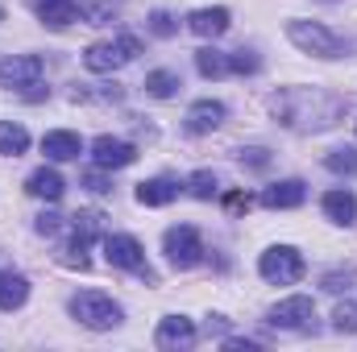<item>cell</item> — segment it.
<instances>
[{
  "instance_id": "1",
  "label": "cell",
  "mask_w": 357,
  "mask_h": 352,
  "mask_svg": "<svg viewBox=\"0 0 357 352\" xmlns=\"http://www.w3.org/2000/svg\"><path fill=\"white\" fill-rule=\"evenodd\" d=\"M270 112L291 133H324L345 120L349 99L324 88H282L270 95Z\"/></svg>"
},
{
  "instance_id": "2",
  "label": "cell",
  "mask_w": 357,
  "mask_h": 352,
  "mask_svg": "<svg viewBox=\"0 0 357 352\" xmlns=\"http://www.w3.org/2000/svg\"><path fill=\"white\" fill-rule=\"evenodd\" d=\"M287 38H291L303 54H316V58H341V54H345V42H341L328 25H320V21H291V25H287Z\"/></svg>"
},
{
  "instance_id": "3",
  "label": "cell",
  "mask_w": 357,
  "mask_h": 352,
  "mask_svg": "<svg viewBox=\"0 0 357 352\" xmlns=\"http://www.w3.org/2000/svg\"><path fill=\"white\" fill-rule=\"evenodd\" d=\"M142 54V42L133 38V33H121L116 42H96L84 50V67L96 71V75H112L116 67H125V63H133Z\"/></svg>"
},
{
  "instance_id": "4",
  "label": "cell",
  "mask_w": 357,
  "mask_h": 352,
  "mask_svg": "<svg viewBox=\"0 0 357 352\" xmlns=\"http://www.w3.org/2000/svg\"><path fill=\"white\" fill-rule=\"evenodd\" d=\"M104 257H108V265H116V269H129V273L146 278L150 286H158V273L150 269V262H146V249L137 245V237L108 232V237H104Z\"/></svg>"
},
{
  "instance_id": "5",
  "label": "cell",
  "mask_w": 357,
  "mask_h": 352,
  "mask_svg": "<svg viewBox=\"0 0 357 352\" xmlns=\"http://www.w3.org/2000/svg\"><path fill=\"white\" fill-rule=\"evenodd\" d=\"M67 307H71V315H75L84 328H91V332H108V328L121 323V307H116L108 294H100V290H84V294H75Z\"/></svg>"
},
{
  "instance_id": "6",
  "label": "cell",
  "mask_w": 357,
  "mask_h": 352,
  "mask_svg": "<svg viewBox=\"0 0 357 352\" xmlns=\"http://www.w3.org/2000/svg\"><path fill=\"white\" fill-rule=\"evenodd\" d=\"M258 273L274 282V286H295L303 273H307V265H303V253L299 249H291V245H274L262 253V262H258Z\"/></svg>"
},
{
  "instance_id": "7",
  "label": "cell",
  "mask_w": 357,
  "mask_h": 352,
  "mask_svg": "<svg viewBox=\"0 0 357 352\" xmlns=\"http://www.w3.org/2000/svg\"><path fill=\"white\" fill-rule=\"evenodd\" d=\"M162 249H167L171 265H178V269H191V265L204 262V241H199V232H195L191 224H175V228H167Z\"/></svg>"
},
{
  "instance_id": "8",
  "label": "cell",
  "mask_w": 357,
  "mask_h": 352,
  "mask_svg": "<svg viewBox=\"0 0 357 352\" xmlns=\"http://www.w3.org/2000/svg\"><path fill=\"white\" fill-rule=\"evenodd\" d=\"M270 323L282 328V332H312L316 328V307L307 294H295V298H282L274 311H270Z\"/></svg>"
},
{
  "instance_id": "9",
  "label": "cell",
  "mask_w": 357,
  "mask_h": 352,
  "mask_svg": "<svg viewBox=\"0 0 357 352\" xmlns=\"http://www.w3.org/2000/svg\"><path fill=\"white\" fill-rule=\"evenodd\" d=\"M46 63L38 54H13V58H0V88H33L42 79Z\"/></svg>"
},
{
  "instance_id": "10",
  "label": "cell",
  "mask_w": 357,
  "mask_h": 352,
  "mask_svg": "<svg viewBox=\"0 0 357 352\" xmlns=\"http://www.w3.org/2000/svg\"><path fill=\"white\" fill-rule=\"evenodd\" d=\"M137 158V145L133 141H121V137H96L91 141V162L100 170H121V166H133Z\"/></svg>"
},
{
  "instance_id": "11",
  "label": "cell",
  "mask_w": 357,
  "mask_h": 352,
  "mask_svg": "<svg viewBox=\"0 0 357 352\" xmlns=\"http://www.w3.org/2000/svg\"><path fill=\"white\" fill-rule=\"evenodd\" d=\"M187 133L191 137H204V133H212V129H220L225 125V104L220 99H195L191 108H187Z\"/></svg>"
},
{
  "instance_id": "12",
  "label": "cell",
  "mask_w": 357,
  "mask_h": 352,
  "mask_svg": "<svg viewBox=\"0 0 357 352\" xmlns=\"http://www.w3.org/2000/svg\"><path fill=\"white\" fill-rule=\"evenodd\" d=\"M154 344L158 349H191L195 344V323L187 319V315H167L162 323H158V332H154Z\"/></svg>"
},
{
  "instance_id": "13",
  "label": "cell",
  "mask_w": 357,
  "mask_h": 352,
  "mask_svg": "<svg viewBox=\"0 0 357 352\" xmlns=\"http://www.w3.org/2000/svg\"><path fill=\"white\" fill-rule=\"evenodd\" d=\"M29 4L38 8L42 25H50V29H67L71 21L84 17V4L79 0H29Z\"/></svg>"
},
{
  "instance_id": "14",
  "label": "cell",
  "mask_w": 357,
  "mask_h": 352,
  "mask_svg": "<svg viewBox=\"0 0 357 352\" xmlns=\"http://www.w3.org/2000/svg\"><path fill=\"white\" fill-rule=\"evenodd\" d=\"M42 154H46L50 162H71V158H79V154H84V141H79V133L50 129V133L42 137Z\"/></svg>"
},
{
  "instance_id": "15",
  "label": "cell",
  "mask_w": 357,
  "mask_h": 352,
  "mask_svg": "<svg viewBox=\"0 0 357 352\" xmlns=\"http://www.w3.org/2000/svg\"><path fill=\"white\" fill-rule=\"evenodd\" d=\"M233 25V17H229V8H195L191 17H187V29L191 33H199V38H220L225 29Z\"/></svg>"
},
{
  "instance_id": "16",
  "label": "cell",
  "mask_w": 357,
  "mask_h": 352,
  "mask_svg": "<svg viewBox=\"0 0 357 352\" xmlns=\"http://www.w3.org/2000/svg\"><path fill=\"white\" fill-rule=\"evenodd\" d=\"M178 191L183 186L175 178H146V182H137V203L142 207H167L178 199Z\"/></svg>"
},
{
  "instance_id": "17",
  "label": "cell",
  "mask_w": 357,
  "mask_h": 352,
  "mask_svg": "<svg viewBox=\"0 0 357 352\" xmlns=\"http://www.w3.org/2000/svg\"><path fill=\"white\" fill-rule=\"evenodd\" d=\"M303 199H307V186H303L299 178H282V182L266 186V195H262V203H266V207H278V211H287V207H299Z\"/></svg>"
},
{
  "instance_id": "18",
  "label": "cell",
  "mask_w": 357,
  "mask_h": 352,
  "mask_svg": "<svg viewBox=\"0 0 357 352\" xmlns=\"http://www.w3.org/2000/svg\"><path fill=\"white\" fill-rule=\"evenodd\" d=\"M25 298H29V278L0 269V311H17V307H25Z\"/></svg>"
},
{
  "instance_id": "19",
  "label": "cell",
  "mask_w": 357,
  "mask_h": 352,
  "mask_svg": "<svg viewBox=\"0 0 357 352\" xmlns=\"http://www.w3.org/2000/svg\"><path fill=\"white\" fill-rule=\"evenodd\" d=\"M320 207H324V216L333 224H357V195L354 191H328L320 199Z\"/></svg>"
},
{
  "instance_id": "20",
  "label": "cell",
  "mask_w": 357,
  "mask_h": 352,
  "mask_svg": "<svg viewBox=\"0 0 357 352\" xmlns=\"http://www.w3.org/2000/svg\"><path fill=\"white\" fill-rule=\"evenodd\" d=\"M25 191L33 195V199H63V191H67V182L59 170H50V166H42V170H33V175L25 178Z\"/></svg>"
},
{
  "instance_id": "21",
  "label": "cell",
  "mask_w": 357,
  "mask_h": 352,
  "mask_svg": "<svg viewBox=\"0 0 357 352\" xmlns=\"http://www.w3.org/2000/svg\"><path fill=\"white\" fill-rule=\"evenodd\" d=\"M195 71L204 79H220V75H229V54L216 46H204V50H195Z\"/></svg>"
},
{
  "instance_id": "22",
  "label": "cell",
  "mask_w": 357,
  "mask_h": 352,
  "mask_svg": "<svg viewBox=\"0 0 357 352\" xmlns=\"http://www.w3.org/2000/svg\"><path fill=\"white\" fill-rule=\"evenodd\" d=\"M29 150V133H25V125H17V120H0V154L4 158H17V154H25Z\"/></svg>"
},
{
  "instance_id": "23",
  "label": "cell",
  "mask_w": 357,
  "mask_h": 352,
  "mask_svg": "<svg viewBox=\"0 0 357 352\" xmlns=\"http://www.w3.org/2000/svg\"><path fill=\"white\" fill-rule=\"evenodd\" d=\"M71 228H75V241L91 245L96 237H104V216L100 211H75L71 216Z\"/></svg>"
},
{
  "instance_id": "24",
  "label": "cell",
  "mask_w": 357,
  "mask_h": 352,
  "mask_svg": "<svg viewBox=\"0 0 357 352\" xmlns=\"http://www.w3.org/2000/svg\"><path fill=\"white\" fill-rule=\"evenodd\" d=\"M178 88H183V79H178L175 71H150V75H146V91H150L154 99H171Z\"/></svg>"
},
{
  "instance_id": "25",
  "label": "cell",
  "mask_w": 357,
  "mask_h": 352,
  "mask_svg": "<svg viewBox=\"0 0 357 352\" xmlns=\"http://www.w3.org/2000/svg\"><path fill=\"white\" fill-rule=\"evenodd\" d=\"M187 191L195 199H212V195H220V178L212 175V170H195V175L187 178Z\"/></svg>"
},
{
  "instance_id": "26",
  "label": "cell",
  "mask_w": 357,
  "mask_h": 352,
  "mask_svg": "<svg viewBox=\"0 0 357 352\" xmlns=\"http://www.w3.org/2000/svg\"><path fill=\"white\" fill-rule=\"evenodd\" d=\"M324 166H328L333 175L357 178V150H333V154L324 158Z\"/></svg>"
},
{
  "instance_id": "27",
  "label": "cell",
  "mask_w": 357,
  "mask_h": 352,
  "mask_svg": "<svg viewBox=\"0 0 357 352\" xmlns=\"http://www.w3.org/2000/svg\"><path fill=\"white\" fill-rule=\"evenodd\" d=\"M333 328L337 332H345V336H354L357 332V303H337V311H333Z\"/></svg>"
},
{
  "instance_id": "28",
  "label": "cell",
  "mask_w": 357,
  "mask_h": 352,
  "mask_svg": "<svg viewBox=\"0 0 357 352\" xmlns=\"http://www.w3.org/2000/svg\"><path fill=\"white\" fill-rule=\"evenodd\" d=\"M357 282V269H328L324 278H320V286L328 290V294H341V290H349Z\"/></svg>"
},
{
  "instance_id": "29",
  "label": "cell",
  "mask_w": 357,
  "mask_h": 352,
  "mask_svg": "<svg viewBox=\"0 0 357 352\" xmlns=\"http://www.w3.org/2000/svg\"><path fill=\"white\" fill-rule=\"evenodd\" d=\"M258 67H262V58H258L254 50H237V54H229V71H233V75H258Z\"/></svg>"
},
{
  "instance_id": "30",
  "label": "cell",
  "mask_w": 357,
  "mask_h": 352,
  "mask_svg": "<svg viewBox=\"0 0 357 352\" xmlns=\"http://www.w3.org/2000/svg\"><path fill=\"white\" fill-rule=\"evenodd\" d=\"M150 33H154V38H175L178 21L167 13V8H154V13H150Z\"/></svg>"
},
{
  "instance_id": "31",
  "label": "cell",
  "mask_w": 357,
  "mask_h": 352,
  "mask_svg": "<svg viewBox=\"0 0 357 352\" xmlns=\"http://www.w3.org/2000/svg\"><path fill=\"white\" fill-rule=\"evenodd\" d=\"M71 99L79 104V99H100V104H116L121 99V88L112 83V88H75L71 91Z\"/></svg>"
},
{
  "instance_id": "32",
  "label": "cell",
  "mask_w": 357,
  "mask_h": 352,
  "mask_svg": "<svg viewBox=\"0 0 357 352\" xmlns=\"http://www.w3.org/2000/svg\"><path fill=\"white\" fill-rule=\"evenodd\" d=\"M237 158H241V166H250V170H266L270 166V150H262V145H250V150H241Z\"/></svg>"
},
{
  "instance_id": "33",
  "label": "cell",
  "mask_w": 357,
  "mask_h": 352,
  "mask_svg": "<svg viewBox=\"0 0 357 352\" xmlns=\"http://www.w3.org/2000/svg\"><path fill=\"white\" fill-rule=\"evenodd\" d=\"M79 182L88 186L91 195H108V191H112V182L100 175V166H96V170H84V178H79Z\"/></svg>"
},
{
  "instance_id": "34",
  "label": "cell",
  "mask_w": 357,
  "mask_h": 352,
  "mask_svg": "<svg viewBox=\"0 0 357 352\" xmlns=\"http://www.w3.org/2000/svg\"><path fill=\"white\" fill-rule=\"evenodd\" d=\"M33 228H38L42 237H54V232L63 228V216H59V211H42V216L33 220Z\"/></svg>"
},
{
  "instance_id": "35",
  "label": "cell",
  "mask_w": 357,
  "mask_h": 352,
  "mask_svg": "<svg viewBox=\"0 0 357 352\" xmlns=\"http://www.w3.org/2000/svg\"><path fill=\"white\" fill-rule=\"evenodd\" d=\"M225 207H229V211H250V207H254V195L233 191V195H225Z\"/></svg>"
},
{
  "instance_id": "36",
  "label": "cell",
  "mask_w": 357,
  "mask_h": 352,
  "mask_svg": "<svg viewBox=\"0 0 357 352\" xmlns=\"http://www.w3.org/2000/svg\"><path fill=\"white\" fill-rule=\"evenodd\" d=\"M225 349H229V352H254L258 344H254V340H233V336H229V340H225Z\"/></svg>"
},
{
  "instance_id": "37",
  "label": "cell",
  "mask_w": 357,
  "mask_h": 352,
  "mask_svg": "<svg viewBox=\"0 0 357 352\" xmlns=\"http://www.w3.org/2000/svg\"><path fill=\"white\" fill-rule=\"evenodd\" d=\"M42 95H50V91L42 88V79H38V83H33V88L25 91V99H42Z\"/></svg>"
},
{
  "instance_id": "38",
  "label": "cell",
  "mask_w": 357,
  "mask_h": 352,
  "mask_svg": "<svg viewBox=\"0 0 357 352\" xmlns=\"http://www.w3.org/2000/svg\"><path fill=\"white\" fill-rule=\"evenodd\" d=\"M0 17H4V13H0Z\"/></svg>"
}]
</instances>
